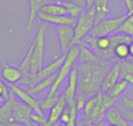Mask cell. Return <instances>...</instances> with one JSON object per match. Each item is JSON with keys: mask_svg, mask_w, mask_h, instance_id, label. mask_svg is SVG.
Listing matches in <instances>:
<instances>
[{"mask_svg": "<svg viewBox=\"0 0 133 126\" xmlns=\"http://www.w3.org/2000/svg\"><path fill=\"white\" fill-rule=\"evenodd\" d=\"M55 78H56V74H54V75H51V76H48V77L43 78V79H41V81H39V82L34 83L33 85H30L27 90L32 95L41 94V92L46 91V90L48 91V90L50 89V87L53 85Z\"/></svg>", "mask_w": 133, "mask_h": 126, "instance_id": "obj_19", "label": "cell"}, {"mask_svg": "<svg viewBox=\"0 0 133 126\" xmlns=\"http://www.w3.org/2000/svg\"><path fill=\"white\" fill-rule=\"evenodd\" d=\"M108 126H119L118 124H108Z\"/></svg>", "mask_w": 133, "mask_h": 126, "instance_id": "obj_41", "label": "cell"}, {"mask_svg": "<svg viewBox=\"0 0 133 126\" xmlns=\"http://www.w3.org/2000/svg\"><path fill=\"white\" fill-rule=\"evenodd\" d=\"M15 99V95L11 91L9 97L0 106V123H14L13 119H12V111H13V105Z\"/></svg>", "mask_w": 133, "mask_h": 126, "instance_id": "obj_16", "label": "cell"}, {"mask_svg": "<svg viewBox=\"0 0 133 126\" xmlns=\"http://www.w3.org/2000/svg\"><path fill=\"white\" fill-rule=\"evenodd\" d=\"M70 117H71V113H70V106H68V108L65 109L64 111H63V113L61 115V117H60V123L62 125H64L66 124V123L70 120Z\"/></svg>", "mask_w": 133, "mask_h": 126, "instance_id": "obj_31", "label": "cell"}, {"mask_svg": "<svg viewBox=\"0 0 133 126\" xmlns=\"http://www.w3.org/2000/svg\"><path fill=\"white\" fill-rule=\"evenodd\" d=\"M118 106H119V105H118ZM120 110H122V112H123V115H124V117L126 118V119H129L130 122L133 123V112H132V111L125 110V109H122V108H120Z\"/></svg>", "mask_w": 133, "mask_h": 126, "instance_id": "obj_33", "label": "cell"}, {"mask_svg": "<svg viewBox=\"0 0 133 126\" xmlns=\"http://www.w3.org/2000/svg\"><path fill=\"white\" fill-rule=\"evenodd\" d=\"M127 13L126 14H120L117 16H112V18H105L102 21L97 22L96 25L92 28L91 35L95 36H101V35H111L113 33L118 32L120 25L124 22V20L126 19Z\"/></svg>", "mask_w": 133, "mask_h": 126, "instance_id": "obj_5", "label": "cell"}, {"mask_svg": "<svg viewBox=\"0 0 133 126\" xmlns=\"http://www.w3.org/2000/svg\"><path fill=\"white\" fill-rule=\"evenodd\" d=\"M113 53H115V56L119 60H127L130 57V47L129 43H119L113 48Z\"/></svg>", "mask_w": 133, "mask_h": 126, "instance_id": "obj_24", "label": "cell"}, {"mask_svg": "<svg viewBox=\"0 0 133 126\" xmlns=\"http://www.w3.org/2000/svg\"><path fill=\"white\" fill-rule=\"evenodd\" d=\"M96 0H85V9H94Z\"/></svg>", "mask_w": 133, "mask_h": 126, "instance_id": "obj_34", "label": "cell"}, {"mask_svg": "<svg viewBox=\"0 0 133 126\" xmlns=\"http://www.w3.org/2000/svg\"><path fill=\"white\" fill-rule=\"evenodd\" d=\"M118 32L120 33H125V34H129L133 37V12L130 14H127L126 19L124 20V22L120 25Z\"/></svg>", "mask_w": 133, "mask_h": 126, "instance_id": "obj_26", "label": "cell"}, {"mask_svg": "<svg viewBox=\"0 0 133 126\" xmlns=\"http://www.w3.org/2000/svg\"><path fill=\"white\" fill-rule=\"evenodd\" d=\"M8 87H9V89H11V91L15 95V97L20 102H22V103L29 105L30 108L33 109L34 112L39 113V115H42V116H46V113H44L43 111H42V109H41L40 101H37V99L35 98V97L33 96L28 90L19 87L18 84H8Z\"/></svg>", "mask_w": 133, "mask_h": 126, "instance_id": "obj_6", "label": "cell"}, {"mask_svg": "<svg viewBox=\"0 0 133 126\" xmlns=\"http://www.w3.org/2000/svg\"><path fill=\"white\" fill-rule=\"evenodd\" d=\"M39 13H46V14H51V15H66L68 9H66L65 5L60 1H49L46 5L42 6Z\"/></svg>", "mask_w": 133, "mask_h": 126, "instance_id": "obj_17", "label": "cell"}, {"mask_svg": "<svg viewBox=\"0 0 133 126\" xmlns=\"http://www.w3.org/2000/svg\"><path fill=\"white\" fill-rule=\"evenodd\" d=\"M64 60H65V54H61L60 56H56L55 60H53L48 64L43 65L40 69L39 72L32 78V84L30 85H33L34 83L43 79V78L48 77V76H51V75H54V74H56L58 71V69L61 68V65L63 64V62H64Z\"/></svg>", "mask_w": 133, "mask_h": 126, "instance_id": "obj_9", "label": "cell"}, {"mask_svg": "<svg viewBox=\"0 0 133 126\" xmlns=\"http://www.w3.org/2000/svg\"><path fill=\"white\" fill-rule=\"evenodd\" d=\"M81 54V46L79 44H74L70 49L68 50V53L65 54V60L63 64L61 65V68L58 69V71L56 72V78L54 81L53 85L50 87V89L48 90L47 94H56L60 92L58 90L62 88V85L64 84V82L68 78L69 74H70L71 69L77 64L78 58H79Z\"/></svg>", "mask_w": 133, "mask_h": 126, "instance_id": "obj_3", "label": "cell"}, {"mask_svg": "<svg viewBox=\"0 0 133 126\" xmlns=\"http://www.w3.org/2000/svg\"><path fill=\"white\" fill-rule=\"evenodd\" d=\"M88 98L89 97L85 96L84 94H81V92H77V95H76V98H75V106L76 109H77L78 112H82L83 109H84L85 106V103H87Z\"/></svg>", "mask_w": 133, "mask_h": 126, "instance_id": "obj_27", "label": "cell"}, {"mask_svg": "<svg viewBox=\"0 0 133 126\" xmlns=\"http://www.w3.org/2000/svg\"><path fill=\"white\" fill-rule=\"evenodd\" d=\"M120 76H122V62H118L113 64L110 68V70L108 71V74L105 75L103 83H102L101 91L105 92L110 90L120 79Z\"/></svg>", "mask_w": 133, "mask_h": 126, "instance_id": "obj_13", "label": "cell"}, {"mask_svg": "<svg viewBox=\"0 0 133 126\" xmlns=\"http://www.w3.org/2000/svg\"><path fill=\"white\" fill-rule=\"evenodd\" d=\"M20 126H25V125H22V124H21V125H20Z\"/></svg>", "mask_w": 133, "mask_h": 126, "instance_id": "obj_42", "label": "cell"}, {"mask_svg": "<svg viewBox=\"0 0 133 126\" xmlns=\"http://www.w3.org/2000/svg\"><path fill=\"white\" fill-rule=\"evenodd\" d=\"M19 123H0V126H20Z\"/></svg>", "mask_w": 133, "mask_h": 126, "instance_id": "obj_38", "label": "cell"}, {"mask_svg": "<svg viewBox=\"0 0 133 126\" xmlns=\"http://www.w3.org/2000/svg\"><path fill=\"white\" fill-rule=\"evenodd\" d=\"M29 126H55V124H51L50 122H47V123H44V124H39V123H33L32 122V124H30Z\"/></svg>", "mask_w": 133, "mask_h": 126, "instance_id": "obj_37", "label": "cell"}, {"mask_svg": "<svg viewBox=\"0 0 133 126\" xmlns=\"http://www.w3.org/2000/svg\"><path fill=\"white\" fill-rule=\"evenodd\" d=\"M48 23L41 21L39 28L36 30L34 40H33V57L30 63V74L29 77L22 78L20 81L21 84L26 85L27 88L32 84V78L40 71V69L44 65V57H46V30Z\"/></svg>", "mask_w": 133, "mask_h": 126, "instance_id": "obj_2", "label": "cell"}, {"mask_svg": "<svg viewBox=\"0 0 133 126\" xmlns=\"http://www.w3.org/2000/svg\"><path fill=\"white\" fill-rule=\"evenodd\" d=\"M118 105H119V108L125 109V110H129V111H132L133 112V99L130 98V97L123 95Z\"/></svg>", "mask_w": 133, "mask_h": 126, "instance_id": "obj_28", "label": "cell"}, {"mask_svg": "<svg viewBox=\"0 0 133 126\" xmlns=\"http://www.w3.org/2000/svg\"><path fill=\"white\" fill-rule=\"evenodd\" d=\"M32 57H33V43H30V46L27 48L25 53V56H23L22 61L20 63V69L23 72V77L22 78H27L29 77L30 74V63H32Z\"/></svg>", "mask_w": 133, "mask_h": 126, "instance_id": "obj_21", "label": "cell"}, {"mask_svg": "<svg viewBox=\"0 0 133 126\" xmlns=\"http://www.w3.org/2000/svg\"><path fill=\"white\" fill-rule=\"evenodd\" d=\"M96 11V23L106 18L110 12V0H96L95 2Z\"/></svg>", "mask_w": 133, "mask_h": 126, "instance_id": "obj_20", "label": "cell"}, {"mask_svg": "<svg viewBox=\"0 0 133 126\" xmlns=\"http://www.w3.org/2000/svg\"><path fill=\"white\" fill-rule=\"evenodd\" d=\"M109 61L97 58L90 62H78V91L91 97L101 91L104 77L110 70Z\"/></svg>", "mask_w": 133, "mask_h": 126, "instance_id": "obj_1", "label": "cell"}, {"mask_svg": "<svg viewBox=\"0 0 133 126\" xmlns=\"http://www.w3.org/2000/svg\"><path fill=\"white\" fill-rule=\"evenodd\" d=\"M0 77L7 84H18L23 77V72L20 67L9 65L6 62H2L0 67Z\"/></svg>", "mask_w": 133, "mask_h": 126, "instance_id": "obj_11", "label": "cell"}, {"mask_svg": "<svg viewBox=\"0 0 133 126\" xmlns=\"http://www.w3.org/2000/svg\"><path fill=\"white\" fill-rule=\"evenodd\" d=\"M78 91V67L76 64L71 69L68 78H66V88L63 94L65 95L69 106L75 105V98Z\"/></svg>", "mask_w": 133, "mask_h": 126, "instance_id": "obj_10", "label": "cell"}, {"mask_svg": "<svg viewBox=\"0 0 133 126\" xmlns=\"http://www.w3.org/2000/svg\"><path fill=\"white\" fill-rule=\"evenodd\" d=\"M110 39H111V46H112V48H115L119 43H130L133 37L129 34H125V33L116 32L110 35Z\"/></svg>", "mask_w": 133, "mask_h": 126, "instance_id": "obj_23", "label": "cell"}, {"mask_svg": "<svg viewBox=\"0 0 133 126\" xmlns=\"http://www.w3.org/2000/svg\"><path fill=\"white\" fill-rule=\"evenodd\" d=\"M122 72L133 74V60H123L122 62Z\"/></svg>", "mask_w": 133, "mask_h": 126, "instance_id": "obj_30", "label": "cell"}, {"mask_svg": "<svg viewBox=\"0 0 133 126\" xmlns=\"http://www.w3.org/2000/svg\"><path fill=\"white\" fill-rule=\"evenodd\" d=\"M60 96H61L60 92H56V94H47L46 98L40 101V105H41L42 111H43L44 113L48 112V111L54 106V104L57 102V99Z\"/></svg>", "mask_w": 133, "mask_h": 126, "instance_id": "obj_22", "label": "cell"}, {"mask_svg": "<svg viewBox=\"0 0 133 126\" xmlns=\"http://www.w3.org/2000/svg\"><path fill=\"white\" fill-rule=\"evenodd\" d=\"M76 126H90V124L83 118H78L77 123H76Z\"/></svg>", "mask_w": 133, "mask_h": 126, "instance_id": "obj_35", "label": "cell"}, {"mask_svg": "<svg viewBox=\"0 0 133 126\" xmlns=\"http://www.w3.org/2000/svg\"><path fill=\"white\" fill-rule=\"evenodd\" d=\"M39 20L48 23V25H54L56 27L58 26H75L76 19L70 16L69 14L66 15H51V14L46 13H39L37 14Z\"/></svg>", "mask_w": 133, "mask_h": 126, "instance_id": "obj_12", "label": "cell"}, {"mask_svg": "<svg viewBox=\"0 0 133 126\" xmlns=\"http://www.w3.org/2000/svg\"><path fill=\"white\" fill-rule=\"evenodd\" d=\"M34 112L29 105L22 103L18 99L14 102L13 111H12V119L14 123H19L25 126H29L32 124V113Z\"/></svg>", "mask_w": 133, "mask_h": 126, "instance_id": "obj_7", "label": "cell"}, {"mask_svg": "<svg viewBox=\"0 0 133 126\" xmlns=\"http://www.w3.org/2000/svg\"><path fill=\"white\" fill-rule=\"evenodd\" d=\"M63 4L65 5L66 9H68L69 15L72 16V18H75V19H77L78 16L81 15V13L85 9L84 6L77 4V2H74V1H64Z\"/></svg>", "mask_w": 133, "mask_h": 126, "instance_id": "obj_25", "label": "cell"}, {"mask_svg": "<svg viewBox=\"0 0 133 126\" xmlns=\"http://www.w3.org/2000/svg\"><path fill=\"white\" fill-rule=\"evenodd\" d=\"M53 1V0H28L29 4V13H28V19H27V30H32L34 22L36 20V16L39 14L40 9L42 8L43 5H46L47 2Z\"/></svg>", "mask_w": 133, "mask_h": 126, "instance_id": "obj_15", "label": "cell"}, {"mask_svg": "<svg viewBox=\"0 0 133 126\" xmlns=\"http://www.w3.org/2000/svg\"><path fill=\"white\" fill-rule=\"evenodd\" d=\"M120 78L125 79L129 84H133V74H131V72H122Z\"/></svg>", "mask_w": 133, "mask_h": 126, "instance_id": "obj_32", "label": "cell"}, {"mask_svg": "<svg viewBox=\"0 0 133 126\" xmlns=\"http://www.w3.org/2000/svg\"><path fill=\"white\" fill-rule=\"evenodd\" d=\"M9 95H11V89H9L8 84L1 78V79H0V97L8 98Z\"/></svg>", "mask_w": 133, "mask_h": 126, "instance_id": "obj_29", "label": "cell"}, {"mask_svg": "<svg viewBox=\"0 0 133 126\" xmlns=\"http://www.w3.org/2000/svg\"><path fill=\"white\" fill-rule=\"evenodd\" d=\"M69 106L68 101H66V97L64 94H61V96L58 97L57 102L54 104V106L48 111V116H47V119L48 122H50L51 124H57L60 122V117L63 113V111L65 110Z\"/></svg>", "mask_w": 133, "mask_h": 126, "instance_id": "obj_14", "label": "cell"}, {"mask_svg": "<svg viewBox=\"0 0 133 126\" xmlns=\"http://www.w3.org/2000/svg\"><path fill=\"white\" fill-rule=\"evenodd\" d=\"M129 47H130V55H131V57H133V39L129 43Z\"/></svg>", "mask_w": 133, "mask_h": 126, "instance_id": "obj_39", "label": "cell"}, {"mask_svg": "<svg viewBox=\"0 0 133 126\" xmlns=\"http://www.w3.org/2000/svg\"><path fill=\"white\" fill-rule=\"evenodd\" d=\"M129 85L130 84L126 82V81L120 78L110 90H108V91H105V92L110 98H112L116 103H118V102L120 101V98H122V96L126 92V90L129 89Z\"/></svg>", "mask_w": 133, "mask_h": 126, "instance_id": "obj_18", "label": "cell"}, {"mask_svg": "<svg viewBox=\"0 0 133 126\" xmlns=\"http://www.w3.org/2000/svg\"><path fill=\"white\" fill-rule=\"evenodd\" d=\"M109 123L106 120H101V122H96V123H92L90 124V126H108Z\"/></svg>", "mask_w": 133, "mask_h": 126, "instance_id": "obj_36", "label": "cell"}, {"mask_svg": "<svg viewBox=\"0 0 133 126\" xmlns=\"http://www.w3.org/2000/svg\"><path fill=\"white\" fill-rule=\"evenodd\" d=\"M96 25V11L94 9H84L81 13V15L76 19V23L74 26L75 28V44L82 41L88 34H90Z\"/></svg>", "mask_w": 133, "mask_h": 126, "instance_id": "obj_4", "label": "cell"}, {"mask_svg": "<svg viewBox=\"0 0 133 126\" xmlns=\"http://www.w3.org/2000/svg\"><path fill=\"white\" fill-rule=\"evenodd\" d=\"M56 34L61 53L66 54L69 49L75 44V28L74 26H58Z\"/></svg>", "mask_w": 133, "mask_h": 126, "instance_id": "obj_8", "label": "cell"}, {"mask_svg": "<svg viewBox=\"0 0 133 126\" xmlns=\"http://www.w3.org/2000/svg\"><path fill=\"white\" fill-rule=\"evenodd\" d=\"M6 99H7V98H5V97H0V106H1L2 104L6 102Z\"/></svg>", "mask_w": 133, "mask_h": 126, "instance_id": "obj_40", "label": "cell"}]
</instances>
